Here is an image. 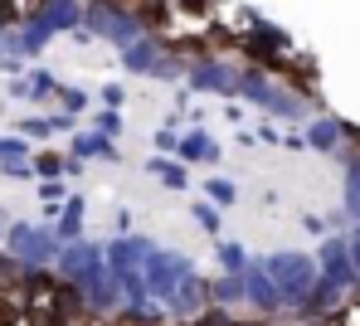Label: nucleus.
<instances>
[{
	"mask_svg": "<svg viewBox=\"0 0 360 326\" xmlns=\"http://www.w3.org/2000/svg\"><path fill=\"white\" fill-rule=\"evenodd\" d=\"M243 292H248V312L253 317H273L283 322V297H278V282L268 278V268L253 259V268L243 273Z\"/></svg>",
	"mask_w": 360,
	"mask_h": 326,
	"instance_id": "20e7f679",
	"label": "nucleus"
},
{
	"mask_svg": "<svg viewBox=\"0 0 360 326\" xmlns=\"http://www.w3.org/2000/svg\"><path fill=\"white\" fill-rule=\"evenodd\" d=\"M205 200H214L219 209H234L239 204V181H229V176H205Z\"/></svg>",
	"mask_w": 360,
	"mask_h": 326,
	"instance_id": "4468645a",
	"label": "nucleus"
},
{
	"mask_svg": "<svg viewBox=\"0 0 360 326\" xmlns=\"http://www.w3.org/2000/svg\"><path fill=\"white\" fill-rule=\"evenodd\" d=\"M341 161H346V181H341V209H346V219L360 224V131L351 127V146L341 151Z\"/></svg>",
	"mask_w": 360,
	"mask_h": 326,
	"instance_id": "0eeeda50",
	"label": "nucleus"
},
{
	"mask_svg": "<svg viewBox=\"0 0 360 326\" xmlns=\"http://www.w3.org/2000/svg\"><path fill=\"white\" fill-rule=\"evenodd\" d=\"M190 219H195V229H200V234H210V239H224V209H219L214 200H195Z\"/></svg>",
	"mask_w": 360,
	"mask_h": 326,
	"instance_id": "ddd939ff",
	"label": "nucleus"
},
{
	"mask_svg": "<svg viewBox=\"0 0 360 326\" xmlns=\"http://www.w3.org/2000/svg\"><path fill=\"white\" fill-rule=\"evenodd\" d=\"M214 259H219V273H234V278H243L253 268V259H248V249L239 239H214Z\"/></svg>",
	"mask_w": 360,
	"mask_h": 326,
	"instance_id": "f8f14e48",
	"label": "nucleus"
},
{
	"mask_svg": "<svg viewBox=\"0 0 360 326\" xmlns=\"http://www.w3.org/2000/svg\"><path fill=\"white\" fill-rule=\"evenodd\" d=\"M98 131L117 136V131H122V117H117V112H98Z\"/></svg>",
	"mask_w": 360,
	"mask_h": 326,
	"instance_id": "6ab92c4d",
	"label": "nucleus"
},
{
	"mask_svg": "<svg viewBox=\"0 0 360 326\" xmlns=\"http://www.w3.org/2000/svg\"><path fill=\"white\" fill-rule=\"evenodd\" d=\"M83 214H88V204H83V200H68V209L59 214V239L63 244H78V239H83Z\"/></svg>",
	"mask_w": 360,
	"mask_h": 326,
	"instance_id": "2eb2a0df",
	"label": "nucleus"
},
{
	"mask_svg": "<svg viewBox=\"0 0 360 326\" xmlns=\"http://www.w3.org/2000/svg\"><path fill=\"white\" fill-rule=\"evenodd\" d=\"M88 30L93 34H103L108 44H117V49H127V44H136L146 30H141V20H131L127 10H117V5H108V0H93L88 5Z\"/></svg>",
	"mask_w": 360,
	"mask_h": 326,
	"instance_id": "f03ea898",
	"label": "nucleus"
},
{
	"mask_svg": "<svg viewBox=\"0 0 360 326\" xmlns=\"http://www.w3.org/2000/svg\"><path fill=\"white\" fill-rule=\"evenodd\" d=\"M151 141H156V156H180V131L176 127H161Z\"/></svg>",
	"mask_w": 360,
	"mask_h": 326,
	"instance_id": "f3484780",
	"label": "nucleus"
},
{
	"mask_svg": "<svg viewBox=\"0 0 360 326\" xmlns=\"http://www.w3.org/2000/svg\"><path fill=\"white\" fill-rule=\"evenodd\" d=\"M346 244H351V268H356V287H360V224L346 229Z\"/></svg>",
	"mask_w": 360,
	"mask_h": 326,
	"instance_id": "a211bd4d",
	"label": "nucleus"
},
{
	"mask_svg": "<svg viewBox=\"0 0 360 326\" xmlns=\"http://www.w3.org/2000/svg\"><path fill=\"white\" fill-rule=\"evenodd\" d=\"M180 161H185V166H214V161H219V141L205 127L180 131Z\"/></svg>",
	"mask_w": 360,
	"mask_h": 326,
	"instance_id": "6e6552de",
	"label": "nucleus"
},
{
	"mask_svg": "<svg viewBox=\"0 0 360 326\" xmlns=\"http://www.w3.org/2000/svg\"><path fill=\"white\" fill-rule=\"evenodd\" d=\"M122 98H127V93H122V83H108V88H103V103H108L112 112L122 107Z\"/></svg>",
	"mask_w": 360,
	"mask_h": 326,
	"instance_id": "aec40b11",
	"label": "nucleus"
},
{
	"mask_svg": "<svg viewBox=\"0 0 360 326\" xmlns=\"http://www.w3.org/2000/svg\"><path fill=\"white\" fill-rule=\"evenodd\" d=\"M112 229H117V234H131V214H127V209H117V219H112Z\"/></svg>",
	"mask_w": 360,
	"mask_h": 326,
	"instance_id": "412c9836",
	"label": "nucleus"
},
{
	"mask_svg": "<svg viewBox=\"0 0 360 326\" xmlns=\"http://www.w3.org/2000/svg\"><path fill=\"white\" fill-rule=\"evenodd\" d=\"M146 171H151L166 190H190V166H185L180 156H151Z\"/></svg>",
	"mask_w": 360,
	"mask_h": 326,
	"instance_id": "9d476101",
	"label": "nucleus"
},
{
	"mask_svg": "<svg viewBox=\"0 0 360 326\" xmlns=\"http://www.w3.org/2000/svg\"><path fill=\"white\" fill-rule=\"evenodd\" d=\"M258 263L268 268V278L278 282V297H283V322H278V326H292L302 317V307H307V297H311L316 282H321L316 254H302V249H273V254H263Z\"/></svg>",
	"mask_w": 360,
	"mask_h": 326,
	"instance_id": "f257e3e1",
	"label": "nucleus"
},
{
	"mask_svg": "<svg viewBox=\"0 0 360 326\" xmlns=\"http://www.w3.org/2000/svg\"><path fill=\"white\" fill-rule=\"evenodd\" d=\"M302 136H307V151H316V156H341L351 146V127L341 117H326V112L302 122Z\"/></svg>",
	"mask_w": 360,
	"mask_h": 326,
	"instance_id": "423d86ee",
	"label": "nucleus"
},
{
	"mask_svg": "<svg viewBox=\"0 0 360 326\" xmlns=\"http://www.w3.org/2000/svg\"><path fill=\"white\" fill-rule=\"evenodd\" d=\"M73 151H78L83 161H122L117 141H112L108 131H93V136H73Z\"/></svg>",
	"mask_w": 360,
	"mask_h": 326,
	"instance_id": "9b49d317",
	"label": "nucleus"
},
{
	"mask_svg": "<svg viewBox=\"0 0 360 326\" xmlns=\"http://www.w3.org/2000/svg\"><path fill=\"white\" fill-rule=\"evenodd\" d=\"M302 229H307L316 244H321L326 234H336V229H331V214H302Z\"/></svg>",
	"mask_w": 360,
	"mask_h": 326,
	"instance_id": "dca6fc26",
	"label": "nucleus"
},
{
	"mask_svg": "<svg viewBox=\"0 0 360 326\" xmlns=\"http://www.w3.org/2000/svg\"><path fill=\"white\" fill-rule=\"evenodd\" d=\"M185 83L195 88V93H239V68L229 64V59H195L190 73H185Z\"/></svg>",
	"mask_w": 360,
	"mask_h": 326,
	"instance_id": "39448f33",
	"label": "nucleus"
},
{
	"mask_svg": "<svg viewBox=\"0 0 360 326\" xmlns=\"http://www.w3.org/2000/svg\"><path fill=\"white\" fill-rule=\"evenodd\" d=\"M316 268H321L326 282L356 292V268H351V244H346V234H326V239L316 244Z\"/></svg>",
	"mask_w": 360,
	"mask_h": 326,
	"instance_id": "7ed1b4c3",
	"label": "nucleus"
},
{
	"mask_svg": "<svg viewBox=\"0 0 360 326\" xmlns=\"http://www.w3.org/2000/svg\"><path fill=\"white\" fill-rule=\"evenodd\" d=\"M210 302L224 307V312H248L243 278H234V273H214V278H210Z\"/></svg>",
	"mask_w": 360,
	"mask_h": 326,
	"instance_id": "1a4fd4ad",
	"label": "nucleus"
}]
</instances>
